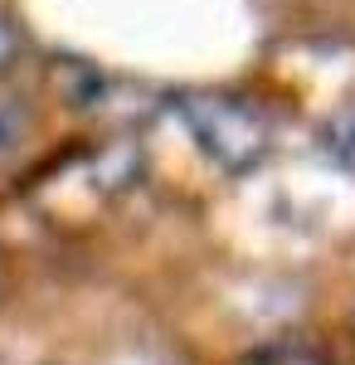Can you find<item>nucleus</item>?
<instances>
[{
    "instance_id": "7ed1b4c3",
    "label": "nucleus",
    "mask_w": 355,
    "mask_h": 365,
    "mask_svg": "<svg viewBox=\"0 0 355 365\" xmlns=\"http://www.w3.org/2000/svg\"><path fill=\"white\" fill-rule=\"evenodd\" d=\"M239 365H331V356L321 346H312V341H268V346H253L239 356Z\"/></svg>"
},
{
    "instance_id": "f03ea898",
    "label": "nucleus",
    "mask_w": 355,
    "mask_h": 365,
    "mask_svg": "<svg viewBox=\"0 0 355 365\" xmlns=\"http://www.w3.org/2000/svg\"><path fill=\"white\" fill-rule=\"evenodd\" d=\"M29 132H34V113H29V103L15 93V88L0 83V166L15 161V156L29 146Z\"/></svg>"
},
{
    "instance_id": "20e7f679",
    "label": "nucleus",
    "mask_w": 355,
    "mask_h": 365,
    "mask_svg": "<svg viewBox=\"0 0 355 365\" xmlns=\"http://www.w3.org/2000/svg\"><path fill=\"white\" fill-rule=\"evenodd\" d=\"M326 156L346 170V175H355V98L326 122Z\"/></svg>"
},
{
    "instance_id": "39448f33",
    "label": "nucleus",
    "mask_w": 355,
    "mask_h": 365,
    "mask_svg": "<svg viewBox=\"0 0 355 365\" xmlns=\"http://www.w3.org/2000/svg\"><path fill=\"white\" fill-rule=\"evenodd\" d=\"M25 54H29V34H25V25L10 15V10H0V83L25 63Z\"/></svg>"
},
{
    "instance_id": "f257e3e1",
    "label": "nucleus",
    "mask_w": 355,
    "mask_h": 365,
    "mask_svg": "<svg viewBox=\"0 0 355 365\" xmlns=\"http://www.w3.org/2000/svg\"><path fill=\"white\" fill-rule=\"evenodd\" d=\"M180 122L190 132L195 151L205 161H215L219 170L239 175V170H253L268 146H273V127L268 117L258 113L248 98H234V93H195L180 103Z\"/></svg>"
}]
</instances>
